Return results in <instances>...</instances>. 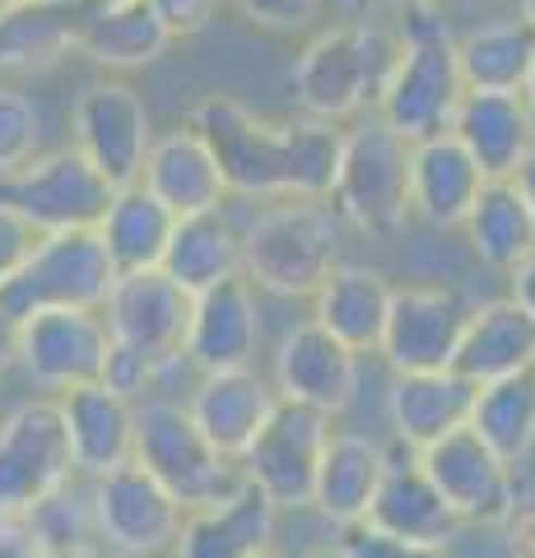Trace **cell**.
Masks as SVG:
<instances>
[{
    "instance_id": "1",
    "label": "cell",
    "mask_w": 535,
    "mask_h": 558,
    "mask_svg": "<svg viewBox=\"0 0 535 558\" xmlns=\"http://www.w3.org/2000/svg\"><path fill=\"white\" fill-rule=\"evenodd\" d=\"M192 126L219 159L229 196L289 201L331 191L340 159V131L331 121H266L229 94H210L196 102Z\"/></svg>"
},
{
    "instance_id": "2",
    "label": "cell",
    "mask_w": 535,
    "mask_h": 558,
    "mask_svg": "<svg viewBox=\"0 0 535 558\" xmlns=\"http://www.w3.org/2000/svg\"><path fill=\"white\" fill-rule=\"evenodd\" d=\"M396 57H401V33H391L373 20H344L336 28L317 33L299 51L289 75L293 98H299L303 117L340 126V121L377 108Z\"/></svg>"
},
{
    "instance_id": "3",
    "label": "cell",
    "mask_w": 535,
    "mask_h": 558,
    "mask_svg": "<svg viewBox=\"0 0 535 558\" xmlns=\"http://www.w3.org/2000/svg\"><path fill=\"white\" fill-rule=\"evenodd\" d=\"M344 223L326 196L275 201L243 229V275L256 293L313 299L340 260Z\"/></svg>"
},
{
    "instance_id": "4",
    "label": "cell",
    "mask_w": 535,
    "mask_h": 558,
    "mask_svg": "<svg viewBox=\"0 0 535 558\" xmlns=\"http://www.w3.org/2000/svg\"><path fill=\"white\" fill-rule=\"evenodd\" d=\"M326 201L344 229L364 238H396L410 219V140L368 112L340 131V159Z\"/></svg>"
},
{
    "instance_id": "5",
    "label": "cell",
    "mask_w": 535,
    "mask_h": 558,
    "mask_svg": "<svg viewBox=\"0 0 535 558\" xmlns=\"http://www.w3.org/2000/svg\"><path fill=\"white\" fill-rule=\"evenodd\" d=\"M461 98L465 80L452 28L438 20V10H410L401 28V57H396L391 80L373 112L414 145V140L442 135L452 126Z\"/></svg>"
},
{
    "instance_id": "6",
    "label": "cell",
    "mask_w": 535,
    "mask_h": 558,
    "mask_svg": "<svg viewBox=\"0 0 535 558\" xmlns=\"http://www.w3.org/2000/svg\"><path fill=\"white\" fill-rule=\"evenodd\" d=\"M135 461L159 480L186 512L219 502L229 488L243 484V465L196 428L186 400L149 391L135 400Z\"/></svg>"
},
{
    "instance_id": "7",
    "label": "cell",
    "mask_w": 535,
    "mask_h": 558,
    "mask_svg": "<svg viewBox=\"0 0 535 558\" xmlns=\"http://www.w3.org/2000/svg\"><path fill=\"white\" fill-rule=\"evenodd\" d=\"M117 279V266L108 247H102L98 229H61V233H38L20 270L0 289L14 317H33L47 307H102Z\"/></svg>"
},
{
    "instance_id": "8",
    "label": "cell",
    "mask_w": 535,
    "mask_h": 558,
    "mask_svg": "<svg viewBox=\"0 0 535 558\" xmlns=\"http://www.w3.org/2000/svg\"><path fill=\"white\" fill-rule=\"evenodd\" d=\"M112 182L84 159L75 145L33 154L24 168L0 178V205H10L33 233L61 229H98L112 201Z\"/></svg>"
},
{
    "instance_id": "9",
    "label": "cell",
    "mask_w": 535,
    "mask_h": 558,
    "mask_svg": "<svg viewBox=\"0 0 535 558\" xmlns=\"http://www.w3.org/2000/svg\"><path fill=\"white\" fill-rule=\"evenodd\" d=\"M75 475L57 396H33L0 418V512H33Z\"/></svg>"
},
{
    "instance_id": "10",
    "label": "cell",
    "mask_w": 535,
    "mask_h": 558,
    "mask_svg": "<svg viewBox=\"0 0 535 558\" xmlns=\"http://www.w3.org/2000/svg\"><path fill=\"white\" fill-rule=\"evenodd\" d=\"M89 502H94L102 545H108V554H122V558H168L172 539H178L186 521V508L141 461H126L117 470L94 475Z\"/></svg>"
},
{
    "instance_id": "11",
    "label": "cell",
    "mask_w": 535,
    "mask_h": 558,
    "mask_svg": "<svg viewBox=\"0 0 535 558\" xmlns=\"http://www.w3.org/2000/svg\"><path fill=\"white\" fill-rule=\"evenodd\" d=\"M326 438H331V414L280 400L256 442L243 451V480H252L280 512L313 508V484Z\"/></svg>"
},
{
    "instance_id": "12",
    "label": "cell",
    "mask_w": 535,
    "mask_h": 558,
    "mask_svg": "<svg viewBox=\"0 0 535 558\" xmlns=\"http://www.w3.org/2000/svg\"><path fill=\"white\" fill-rule=\"evenodd\" d=\"M461 526H503L516 508V465L465 424L414 451Z\"/></svg>"
},
{
    "instance_id": "13",
    "label": "cell",
    "mask_w": 535,
    "mask_h": 558,
    "mask_svg": "<svg viewBox=\"0 0 535 558\" xmlns=\"http://www.w3.org/2000/svg\"><path fill=\"white\" fill-rule=\"evenodd\" d=\"M102 322L117 344L145 354L154 368H168L182 359L186 322H192V293L178 279H168L159 266L149 270H117L108 299H102Z\"/></svg>"
},
{
    "instance_id": "14",
    "label": "cell",
    "mask_w": 535,
    "mask_h": 558,
    "mask_svg": "<svg viewBox=\"0 0 535 558\" xmlns=\"http://www.w3.org/2000/svg\"><path fill=\"white\" fill-rule=\"evenodd\" d=\"M270 387L280 400L340 418L364 387V354H354L350 344H340L331 330L307 317L284 330V340L275 344Z\"/></svg>"
},
{
    "instance_id": "15",
    "label": "cell",
    "mask_w": 535,
    "mask_h": 558,
    "mask_svg": "<svg viewBox=\"0 0 535 558\" xmlns=\"http://www.w3.org/2000/svg\"><path fill=\"white\" fill-rule=\"evenodd\" d=\"M108 349L112 336L98 307H47L24 317L20 368L38 391L61 396L84 381H98Z\"/></svg>"
},
{
    "instance_id": "16",
    "label": "cell",
    "mask_w": 535,
    "mask_h": 558,
    "mask_svg": "<svg viewBox=\"0 0 535 558\" xmlns=\"http://www.w3.org/2000/svg\"><path fill=\"white\" fill-rule=\"evenodd\" d=\"M149 145H154V117L141 89H131L126 80H94L75 98V149L112 186L141 182Z\"/></svg>"
},
{
    "instance_id": "17",
    "label": "cell",
    "mask_w": 535,
    "mask_h": 558,
    "mask_svg": "<svg viewBox=\"0 0 535 558\" xmlns=\"http://www.w3.org/2000/svg\"><path fill=\"white\" fill-rule=\"evenodd\" d=\"M465 312L471 307H465L452 289H428V284L396 289L377 354L387 359L391 373L452 368L461 330H465Z\"/></svg>"
},
{
    "instance_id": "18",
    "label": "cell",
    "mask_w": 535,
    "mask_h": 558,
    "mask_svg": "<svg viewBox=\"0 0 535 558\" xmlns=\"http://www.w3.org/2000/svg\"><path fill=\"white\" fill-rule=\"evenodd\" d=\"M256 349H262V299H256L247 275L192 293V322H186L182 344V359L192 363V373L252 368Z\"/></svg>"
},
{
    "instance_id": "19",
    "label": "cell",
    "mask_w": 535,
    "mask_h": 558,
    "mask_svg": "<svg viewBox=\"0 0 535 558\" xmlns=\"http://www.w3.org/2000/svg\"><path fill=\"white\" fill-rule=\"evenodd\" d=\"M275 521L280 508L252 480H243L219 502L186 512L168 558H262L275 549Z\"/></svg>"
},
{
    "instance_id": "20",
    "label": "cell",
    "mask_w": 535,
    "mask_h": 558,
    "mask_svg": "<svg viewBox=\"0 0 535 558\" xmlns=\"http://www.w3.org/2000/svg\"><path fill=\"white\" fill-rule=\"evenodd\" d=\"M280 405L270 377L256 368H229V373H196L192 391H186V410H192L196 428L210 438L229 461H243V451L256 442L266 418Z\"/></svg>"
},
{
    "instance_id": "21",
    "label": "cell",
    "mask_w": 535,
    "mask_h": 558,
    "mask_svg": "<svg viewBox=\"0 0 535 558\" xmlns=\"http://www.w3.org/2000/svg\"><path fill=\"white\" fill-rule=\"evenodd\" d=\"M485 182L489 178L452 131L410 145V219L428 229H461Z\"/></svg>"
},
{
    "instance_id": "22",
    "label": "cell",
    "mask_w": 535,
    "mask_h": 558,
    "mask_svg": "<svg viewBox=\"0 0 535 558\" xmlns=\"http://www.w3.org/2000/svg\"><path fill=\"white\" fill-rule=\"evenodd\" d=\"M57 405L65 438H71L75 470L84 480L135 461V400L117 396L102 381H84V387L61 391Z\"/></svg>"
},
{
    "instance_id": "23",
    "label": "cell",
    "mask_w": 535,
    "mask_h": 558,
    "mask_svg": "<svg viewBox=\"0 0 535 558\" xmlns=\"http://www.w3.org/2000/svg\"><path fill=\"white\" fill-rule=\"evenodd\" d=\"M141 182L159 196L172 215H205V209H223L229 201V182L219 172V159L210 145L200 140L196 126H178L154 135V145L145 154Z\"/></svg>"
},
{
    "instance_id": "24",
    "label": "cell",
    "mask_w": 535,
    "mask_h": 558,
    "mask_svg": "<svg viewBox=\"0 0 535 558\" xmlns=\"http://www.w3.org/2000/svg\"><path fill=\"white\" fill-rule=\"evenodd\" d=\"M391 293L396 284L358 260H336L331 275L317 284L313 293V322L326 326L340 344H350L354 354H377L387 330V312H391Z\"/></svg>"
},
{
    "instance_id": "25",
    "label": "cell",
    "mask_w": 535,
    "mask_h": 558,
    "mask_svg": "<svg viewBox=\"0 0 535 558\" xmlns=\"http://www.w3.org/2000/svg\"><path fill=\"white\" fill-rule=\"evenodd\" d=\"M452 368L465 381H475V387L512 377V373H531L535 368V322L526 317V307L508 299V293L489 303H475L465 312V330H461Z\"/></svg>"
},
{
    "instance_id": "26",
    "label": "cell",
    "mask_w": 535,
    "mask_h": 558,
    "mask_svg": "<svg viewBox=\"0 0 535 558\" xmlns=\"http://www.w3.org/2000/svg\"><path fill=\"white\" fill-rule=\"evenodd\" d=\"M382 470H387L382 442L354 428H331L317 465V484H313V512L321 521H331L336 531L364 521L377 484H382Z\"/></svg>"
},
{
    "instance_id": "27",
    "label": "cell",
    "mask_w": 535,
    "mask_h": 558,
    "mask_svg": "<svg viewBox=\"0 0 535 558\" xmlns=\"http://www.w3.org/2000/svg\"><path fill=\"white\" fill-rule=\"evenodd\" d=\"M475 381H465L457 368L438 373H396L387 391V418L405 451H420L428 442L447 438L471 424Z\"/></svg>"
},
{
    "instance_id": "28",
    "label": "cell",
    "mask_w": 535,
    "mask_h": 558,
    "mask_svg": "<svg viewBox=\"0 0 535 558\" xmlns=\"http://www.w3.org/2000/svg\"><path fill=\"white\" fill-rule=\"evenodd\" d=\"M368 526L377 531H391V535H405V539H420V545H438L447 549L461 531L457 512L447 508V498L438 494V484L428 480V470L420 465V457L396 461L387 457L382 470V484L373 494V508H368Z\"/></svg>"
},
{
    "instance_id": "29",
    "label": "cell",
    "mask_w": 535,
    "mask_h": 558,
    "mask_svg": "<svg viewBox=\"0 0 535 558\" xmlns=\"http://www.w3.org/2000/svg\"><path fill=\"white\" fill-rule=\"evenodd\" d=\"M80 5L10 0L0 5V75H47L80 51Z\"/></svg>"
},
{
    "instance_id": "30",
    "label": "cell",
    "mask_w": 535,
    "mask_h": 558,
    "mask_svg": "<svg viewBox=\"0 0 535 558\" xmlns=\"http://www.w3.org/2000/svg\"><path fill=\"white\" fill-rule=\"evenodd\" d=\"M452 131L465 154L479 163V172L494 178H512L522 159L531 154L535 135L522 108V94H494V89H465L461 108L452 117Z\"/></svg>"
},
{
    "instance_id": "31",
    "label": "cell",
    "mask_w": 535,
    "mask_h": 558,
    "mask_svg": "<svg viewBox=\"0 0 535 558\" xmlns=\"http://www.w3.org/2000/svg\"><path fill=\"white\" fill-rule=\"evenodd\" d=\"M172 47V33L149 0H98L80 24V57L102 70H145Z\"/></svg>"
},
{
    "instance_id": "32",
    "label": "cell",
    "mask_w": 535,
    "mask_h": 558,
    "mask_svg": "<svg viewBox=\"0 0 535 558\" xmlns=\"http://www.w3.org/2000/svg\"><path fill=\"white\" fill-rule=\"evenodd\" d=\"M159 270L178 279L186 293L215 289L223 279L243 275V233L223 209H205V215H182L172 223V238L163 247Z\"/></svg>"
},
{
    "instance_id": "33",
    "label": "cell",
    "mask_w": 535,
    "mask_h": 558,
    "mask_svg": "<svg viewBox=\"0 0 535 558\" xmlns=\"http://www.w3.org/2000/svg\"><path fill=\"white\" fill-rule=\"evenodd\" d=\"M461 238L471 256L494 275H508L535 247V215L512 178H494L479 186L475 205L461 219Z\"/></svg>"
},
{
    "instance_id": "34",
    "label": "cell",
    "mask_w": 535,
    "mask_h": 558,
    "mask_svg": "<svg viewBox=\"0 0 535 558\" xmlns=\"http://www.w3.org/2000/svg\"><path fill=\"white\" fill-rule=\"evenodd\" d=\"M172 223H178V215H172L145 182H126L112 191L108 209H102L98 238L117 270H149L163 260Z\"/></svg>"
},
{
    "instance_id": "35",
    "label": "cell",
    "mask_w": 535,
    "mask_h": 558,
    "mask_svg": "<svg viewBox=\"0 0 535 558\" xmlns=\"http://www.w3.org/2000/svg\"><path fill=\"white\" fill-rule=\"evenodd\" d=\"M457 57H461L465 89L516 94L535 61V28L522 14L516 20H489L471 28L465 38H457Z\"/></svg>"
},
{
    "instance_id": "36",
    "label": "cell",
    "mask_w": 535,
    "mask_h": 558,
    "mask_svg": "<svg viewBox=\"0 0 535 558\" xmlns=\"http://www.w3.org/2000/svg\"><path fill=\"white\" fill-rule=\"evenodd\" d=\"M471 428L503 461H526L535 451V368L475 387Z\"/></svg>"
},
{
    "instance_id": "37",
    "label": "cell",
    "mask_w": 535,
    "mask_h": 558,
    "mask_svg": "<svg viewBox=\"0 0 535 558\" xmlns=\"http://www.w3.org/2000/svg\"><path fill=\"white\" fill-rule=\"evenodd\" d=\"M28 517H33V531H38L47 558H112L94 521V502L89 494H80L75 480L57 488L51 498H42Z\"/></svg>"
},
{
    "instance_id": "38",
    "label": "cell",
    "mask_w": 535,
    "mask_h": 558,
    "mask_svg": "<svg viewBox=\"0 0 535 558\" xmlns=\"http://www.w3.org/2000/svg\"><path fill=\"white\" fill-rule=\"evenodd\" d=\"M42 154V112L24 89L0 84V178Z\"/></svg>"
},
{
    "instance_id": "39",
    "label": "cell",
    "mask_w": 535,
    "mask_h": 558,
    "mask_svg": "<svg viewBox=\"0 0 535 558\" xmlns=\"http://www.w3.org/2000/svg\"><path fill=\"white\" fill-rule=\"evenodd\" d=\"M340 545L350 549V558H452L438 545H420V539H405V535H391V531H377L368 521H354V526L340 531Z\"/></svg>"
},
{
    "instance_id": "40",
    "label": "cell",
    "mask_w": 535,
    "mask_h": 558,
    "mask_svg": "<svg viewBox=\"0 0 535 558\" xmlns=\"http://www.w3.org/2000/svg\"><path fill=\"white\" fill-rule=\"evenodd\" d=\"M243 20L270 33H303L321 20L326 0H238Z\"/></svg>"
},
{
    "instance_id": "41",
    "label": "cell",
    "mask_w": 535,
    "mask_h": 558,
    "mask_svg": "<svg viewBox=\"0 0 535 558\" xmlns=\"http://www.w3.org/2000/svg\"><path fill=\"white\" fill-rule=\"evenodd\" d=\"M102 387H112L117 396H126V400H141L154 391V381H159V368L145 359V354H135V349L126 344H117L108 349V363H102Z\"/></svg>"
},
{
    "instance_id": "42",
    "label": "cell",
    "mask_w": 535,
    "mask_h": 558,
    "mask_svg": "<svg viewBox=\"0 0 535 558\" xmlns=\"http://www.w3.org/2000/svg\"><path fill=\"white\" fill-rule=\"evenodd\" d=\"M154 14L163 20L172 38H196L215 24V14L223 10V0H149Z\"/></svg>"
},
{
    "instance_id": "43",
    "label": "cell",
    "mask_w": 535,
    "mask_h": 558,
    "mask_svg": "<svg viewBox=\"0 0 535 558\" xmlns=\"http://www.w3.org/2000/svg\"><path fill=\"white\" fill-rule=\"evenodd\" d=\"M33 238H38V233H33L10 205H0V289H5V284H10V275L20 270V260L28 256Z\"/></svg>"
},
{
    "instance_id": "44",
    "label": "cell",
    "mask_w": 535,
    "mask_h": 558,
    "mask_svg": "<svg viewBox=\"0 0 535 558\" xmlns=\"http://www.w3.org/2000/svg\"><path fill=\"white\" fill-rule=\"evenodd\" d=\"M0 558H47L28 512H0Z\"/></svg>"
},
{
    "instance_id": "45",
    "label": "cell",
    "mask_w": 535,
    "mask_h": 558,
    "mask_svg": "<svg viewBox=\"0 0 535 558\" xmlns=\"http://www.w3.org/2000/svg\"><path fill=\"white\" fill-rule=\"evenodd\" d=\"M20 349H24V317L0 303V373L20 368Z\"/></svg>"
},
{
    "instance_id": "46",
    "label": "cell",
    "mask_w": 535,
    "mask_h": 558,
    "mask_svg": "<svg viewBox=\"0 0 535 558\" xmlns=\"http://www.w3.org/2000/svg\"><path fill=\"white\" fill-rule=\"evenodd\" d=\"M508 299L522 303V307H526V317L535 322V247L508 270Z\"/></svg>"
},
{
    "instance_id": "47",
    "label": "cell",
    "mask_w": 535,
    "mask_h": 558,
    "mask_svg": "<svg viewBox=\"0 0 535 558\" xmlns=\"http://www.w3.org/2000/svg\"><path fill=\"white\" fill-rule=\"evenodd\" d=\"M512 182H516V191L526 196V205H531V215H535V145H531V154L522 159V168L512 172Z\"/></svg>"
},
{
    "instance_id": "48",
    "label": "cell",
    "mask_w": 535,
    "mask_h": 558,
    "mask_svg": "<svg viewBox=\"0 0 535 558\" xmlns=\"http://www.w3.org/2000/svg\"><path fill=\"white\" fill-rule=\"evenodd\" d=\"M522 108H526V121H531V135H535V61H531V75L522 80Z\"/></svg>"
},
{
    "instance_id": "49",
    "label": "cell",
    "mask_w": 535,
    "mask_h": 558,
    "mask_svg": "<svg viewBox=\"0 0 535 558\" xmlns=\"http://www.w3.org/2000/svg\"><path fill=\"white\" fill-rule=\"evenodd\" d=\"M299 558H350V549H344L340 535H336V539H326V545H313V549L299 554Z\"/></svg>"
},
{
    "instance_id": "50",
    "label": "cell",
    "mask_w": 535,
    "mask_h": 558,
    "mask_svg": "<svg viewBox=\"0 0 535 558\" xmlns=\"http://www.w3.org/2000/svg\"><path fill=\"white\" fill-rule=\"evenodd\" d=\"M336 5H340L344 14H350V20H364V14L377 5V0H336Z\"/></svg>"
},
{
    "instance_id": "51",
    "label": "cell",
    "mask_w": 535,
    "mask_h": 558,
    "mask_svg": "<svg viewBox=\"0 0 535 558\" xmlns=\"http://www.w3.org/2000/svg\"><path fill=\"white\" fill-rule=\"evenodd\" d=\"M391 5H401V10H442L447 0H391Z\"/></svg>"
},
{
    "instance_id": "52",
    "label": "cell",
    "mask_w": 535,
    "mask_h": 558,
    "mask_svg": "<svg viewBox=\"0 0 535 558\" xmlns=\"http://www.w3.org/2000/svg\"><path fill=\"white\" fill-rule=\"evenodd\" d=\"M516 10H522V20L535 28V0H516Z\"/></svg>"
},
{
    "instance_id": "53",
    "label": "cell",
    "mask_w": 535,
    "mask_h": 558,
    "mask_svg": "<svg viewBox=\"0 0 535 558\" xmlns=\"http://www.w3.org/2000/svg\"><path fill=\"white\" fill-rule=\"evenodd\" d=\"M262 558H293V554H284V549H266Z\"/></svg>"
},
{
    "instance_id": "54",
    "label": "cell",
    "mask_w": 535,
    "mask_h": 558,
    "mask_svg": "<svg viewBox=\"0 0 535 558\" xmlns=\"http://www.w3.org/2000/svg\"><path fill=\"white\" fill-rule=\"evenodd\" d=\"M57 5H80V0H57Z\"/></svg>"
},
{
    "instance_id": "55",
    "label": "cell",
    "mask_w": 535,
    "mask_h": 558,
    "mask_svg": "<svg viewBox=\"0 0 535 558\" xmlns=\"http://www.w3.org/2000/svg\"><path fill=\"white\" fill-rule=\"evenodd\" d=\"M522 558H535V549H531V554H522Z\"/></svg>"
},
{
    "instance_id": "56",
    "label": "cell",
    "mask_w": 535,
    "mask_h": 558,
    "mask_svg": "<svg viewBox=\"0 0 535 558\" xmlns=\"http://www.w3.org/2000/svg\"><path fill=\"white\" fill-rule=\"evenodd\" d=\"M0 5H10V0H0Z\"/></svg>"
},
{
    "instance_id": "57",
    "label": "cell",
    "mask_w": 535,
    "mask_h": 558,
    "mask_svg": "<svg viewBox=\"0 0 535 558\" xmlns=\"http://www.w3.org/2000/svg\"><path fill=\"white\" fill-rule=\"evenodd\" d=\"M112 558H122V554H112Z\"/></svg>"
}]
</instances>
